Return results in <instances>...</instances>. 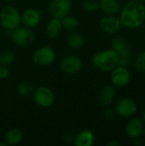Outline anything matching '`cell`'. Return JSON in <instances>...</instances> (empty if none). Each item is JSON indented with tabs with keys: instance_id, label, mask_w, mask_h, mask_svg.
Wrapping results in <instances>:
<instances>
[{
	"instance_id": "6da1fadb",
	"label": "cell",
	"mask_w": 145,
	"mask_h": 146,
	"mask_svg": "<svg viewBox=\"0 0 145 146\" xmlns=\"http://www.w3.org/2000/svg\"><path fill=\"white\" fill-rule=\"evenodd\" d=\"M120 20L123 27L128 29H137L145 21L144 3L131 0L122 6Z\"/></svg>"
},
{
	"instance_id": "7a4b0ae2",
	"label": "cell",
	"mask_w": 145,
	"mask_h": 146,
	"mask_svg": "<svg viewBox=\"0 0 145 146\" xmlns=\"http://www.w3.org/2000/svg\"><path fill=\"white\" fill-rule=\"evenodd\" d=\"M92 65L98 70L109 72L119 64V56L114 49H107L95 53L91 58Z\"/></svg>"
},
{
	"instance_id": "3957f363",
	"label": "cell",
	"mask_w": 145,
	"mask_h": 146,
	"mask_svg": "<svg viewBox=\"0 0 145 146\" xmlns=\"http://www.w3.org/2000/svg\"><path fill=\"white\" fill-rule=\"evenodd\" d=\"M21 13L12 5L4 6L0 11V24L6 29L12 31L21 24Z\"/></svg>"
},
{
	"instance_id": "277c9868",
	"label": "cell",
	"mask_w": 145,
	"mask_h": 146,
	"mask_svg": "<svg viewBox=\"0 0 145 146\" xmlns=\"http://www.w3.org/2000/svg\"><path fill=\"white\" fill-rule=\"evenodd\" d=\"M112 49H114L119 56V64L121 66L128 67L132 62V50L126 38L117 36L112 40Z\"/></svg>"
},
{
	"instance_id": "5b68a950",
	"label": "cell",
	"mask_w": 145,
	"mask_h": 146,
	"mask_svg": "<svg viewBox=\"0 0 145 146\" xmlns=\"http://www.w3.org/2000/svg\"><path fill=\"white\" fill-rule=\"evenodd\" d=\"M11 39L13 43L20 47H26L31 45L35 40V33L32 28L19 26L11 31Z\"/></svg>"
},
{
	"instance_id": "8992f818",
	"label": "cell",
	"mask_w": 145,
	"mask_h": 146,
	"mask_svg": "<svg viewBox=\"0 0 145 146\" xmlns=\"http://www.w3.org/2000/svg\"><path fill=\"white\" fill-rule=\"evenodd\" d=\"M56 51L50 46H42L37 49L32 54V61L38 66H49L56 60Z\"/></svg>"
},
{
	"instance_id": "52a82bcc",
	"label": "cell",
	"mask_w": 145,
	"mask_h": 146,
	"mask_svg": "<svg viewBox=\"0 0 145 146\" xmlns=\"http://www.w3.org/2000/svg\"><path fill=\"white\" fill-rule=\"evenodd\" d=\"M34 102L42 108H49L55 103L54 92L47 86H39L32 93Z\"/></svg>"
},
{
	"instance_id": "ba28073f",
	"label": "cell",
	"mask_w": 145,
	"mask_h": 146,
	"mask_svg": "<svg viewBox=\"0 0 145 146\" xmlns=\"http://www.w3.org/2000/svg\"><path fill=\"white\" fill-rule=\"evenodd\" d=\"M110 74L111 83L115 87L124 88L130 83L131 73L127 67L118 65L114 69H112Z\"/></svg>"
},
{
	"instance_id": "9c48e42d",
	"label": "cell",
	"mask_w": 145,
	"mask_h": 146,
	"mask_svg": "<svg viewBox=\"0 0 145 146\" xmlns=\"http://www.w3.org/2000/svg\"><path fill=\"white\" fill-rule=\"evenodd\" d=\"M116 115L123 118H130L133 116L138 110L137 103L130 98H124L117 102L115 107Z\"/></svg>"
},
{
	"instance_id": "30bf717a",
	"label": "cell",
	"mask_w": 145,
	"mask_h": 146,
	"mask_svg": "<svg viewBox=\"0 0 145 146\" xmlns=\"http://www.w3.org/2000/svg\"><path fill=\"white\" fill-rule=\"evenodd\" d=\"M83 68L82 60L74 55H68L63 57L60 62L61 70L68 74H74L79 73Z\"/></svg>"
},
{
	"instance_id": "8fae6325",
	"label": "cell",
	"mask_w": 145,
	"mask_h": 146,
	"mask_svg": "<svg viewBox=\"0 0 145 146\" xmlns=\"http://www.w3.org/2000/svg\"><path fill=\"white\" fill-rule=\"evenodd\" d=\"M73 6L72 0H50L49 8L53 17L62 19L69 15Z\"/></svg>"
},
{
	"instance_id": "7c38bea8",
	"label": "cell",
	"mask_w": 145,
	"mask_h": 146,
	"mask_svg": "<svg viewBox=\"0 0 145 146\" xmlns=\"http://www.w3.org/2000/svg\"><path fill=\"white\" fill-rule=\"evenodd\" d=\"M99 27L103 33L107 34H115L121 30L122 24L120 17L115 15H106L100 19Z\"/></svg>"
},
{
	"instance_id": "4fadbf2b",
	"label": "cell",
	"mask_w": 145,
	"mask_h": 146,
	"mask_svg": "<svg viewBox=\"0 0 145 146\" xmlns=\"http://www.w3.org/2000/svg\"><path fill=\"white\" fill-rule=\"evenodd\" d=\"M41 21L40 12L33 8H28L21 14V22L24 27L34 28L38 26Z\"/></svg>"
},
{
	"instance_id": "5bb4252c",
	"label": "cell",
	"mask_w": 145,
	"mask_h": 146,
	"mask_svg": "<svg viewBox=\"0 0 145 146\" xmlns=\"http://www.w3.org/2000/svg\"><path fill=\"white\" fill-rule=\"evenodd\" d=\"M144 123L140 117L132 116L126 125V133L131 139H137L143 135Z\"/></svg>"
},
{
	"instance_id": "9a60e30c",
	"label": "cell",
	"mask_w": 145,
	"mask_h": 146,
	"mask_svg": "<svg viewBox=\"0 0 145 146\" xmlns=\"http://www.w3.org/2000/svg\"><path fill=\"white\" fill-rule=\"evenodd\" d=\"M115 97V89L113 85H105L102 87L98 95V101L103 107H109L112 104Z\"/></svg>"
},
{
	"instance_id": "2e32d148",
	"label": "cell",
	"mask_w": 145,
	"mask_h": 146,
	"mask_svg": "<svg viewBox=\"0 0 145 146\" xmlns=\"http://www.w3.org/2000/svg\"><path fill=\"white\" fill-rule=\"evenodd\" d=\"M62 20L56 17H52L50 20L48 21L46 27H45V33L46 35L52 39L58 38L62 33Z\"/></svg>"
},
{
	"instance_id": "e0dca14e",
	"label": "cell",
	"mask_w": 145,
	"mask_h": 146,
	"mask_svg": "<svg viewBox=\"0 0 145 146\" xmlns=\"http://www.w3.org/2000/svg\"><path fill=\"white\" fill-rule=\"evenodd\" d=\"M99 3L101 9L106 15H116L123 6L122 0H101Z\"/></svg>"
},
{
	"instance_id": "ac0fdd59",
	"label": "cell",
	"mask_w": 145,
	"mask_h": 146,
	"mask_svg": "<svg viewBox=\"0 0 145 146\" xmlns=\"http://www.w3.org/2000/svg\"><path fill=\"white\" fill-rule=\"evenodd\" d=\"M95 136L94 133L88 129L79 132L76 136H74L73 145L76 146H91L94 144Z\"/></svg>"
},
{
	"instance_id": "d6986e66",
	"label": "cell",
	"mask_w": 145,
	"mask_h": 146,
	"mask_svg": "<svg viewBox=\"0 0 145 146\" xmlns=\"http://www.w3.org/2000/svg\"><path fill=\"white\" fill-rule=\"evenodd\" d=\"M23 139V133L20 128L14 127L9 130L4 136V142L7 145H16L21 142Z\"/></svg>"
},
{
	"instance_id": "ffe728a7",
	"label": "cell",
	"mask_w": 145,
	"mask_h": 146,
	"mask_svg": "<svg viewBox=\"0 0 145 146\" xmlns=\"http://www.w3.org/2000/svg\"><path fill=\"white\" fill-rule=\"evenodd\" d=\"M67 45L72 49L78 50L84 46L85 44V38L82 34L75 32L70 33V34L66 38Z\"/></svg>"
},
{
	"instance_id": "44dd1931",
	"label": "cell",
	"mask_w": 145,
	"mask_h": 146,
	"mask_svg": "<svg viewBox=\"0 0 145 146\" xmlns=\"http://www.w3.org/2000/svg\"><path fill=\"white\" fill-rule=\"evenodd\" d=\"M61 20L62 28H64L67 32H75L79 27V21L74 16L68 15Z\"/></svg>"
},
{
	"instance_id": "7402d4cb",
	"label": "cell",
	"mask_w": 145,
	"mask_h": 146,
	"mask_svg": "<svg viewBox=\"0 0 145 146\" xmlns=\"http://www.w3.org/2000/svg\"><path fill=\"white\" fill-rule=\"evenodd\" d=\"M17 93L23 98H26L29 96H32L34 92V86L29 81H21L17 85L16 88Z\"/></svg>"
},
{
	"instance_id": "603a6c76",
	"label": "cell",
	"mask_w": 145,
	"mask_h": 146,
	"mask_svg": "<svg viewBox=\"0 0 145 146\" xmlns=\"http://www.w3.org/2000/svg\"><path fill=\"white\" fill-rule=\"evenodd\" d=\"M15 60V53L11 50H3L0 52V65L9 66Z\"/></svg>"
},
{
	"instance_id": "cb8c5ba5",
	"label": "cell",
	"mask_w": 145,
	"mask_h": 146,
	"mask_svg": "<svg viewBox=\"0 0 145 146\" xmlns=\"http://www.w3.org/2000/svg\"><path fill=\"white\" fill-rule=\"evenodd\" d=\"M82 8L86 12H95L99 9L100 3L97 0H83Z\"/></svg>"
},
{
	"instance_id": "d4e9b609",
	"label": "cell",
	"mask_w": 145,
	"mask_h": 146,
	"mask_svg": "<svg viewBox=\"0 0 145 146\" xmlns=\"http://www.w3.org/2000/svg\"><path fill=\"white\" fill-rule=\"evenodd\" d=\"M135 68L138 71H145V51L140 52L134 60Z\"/></svg>"
},
{
	"instance_id": "484cf974",
	"label": "cell",
	"mask_w": 145,
	"mask_h": 146,
	"mask_svg": "<svg viewBox=\"0 0 145 146\" xmlns=\"http://www.w3.org/2000/svg\"><path fill=\"white\" fill-rule=\"evenodd\" d=\"M9 69L8 68V66L0 65V80H3L9 78Z\"/></svg>"
},
{
	"instance_id": "4316f807",
	"label": "cell",
	"mask_w": 145,
	"mask_h": 146,
	"mask_svg": "<svg viewBox=\"0 0 145 146\" xmlns=\"http://www.w3.org/2000/svg\"><path fill=\"white\" fill-rule=\"evenodd\" d=\"M115 115H116V112H115V110L114 109L109 108V109H107V110H105V112H104V116H105V118L108 119V120H112V119H114V118L115 117Z\"/></svg>"
},
{
	"instance_id": "83f0119b",
	"label": "cell",
	"mask_w": 145,
	"mask_h": 146,
	"mask_svg": "<svg viewBox=\"0 0 145 146\" xmlns=\"http://www.w3.org/2000/svg\"><path fill=\"white\" fill-rule=\"evenodd\" d=\"M62 139L65 142L67 143H73L74 139V135L71 133H65L62 136Z\"/></svg>"
},
{
	"instance_id": "f1b7e54d",
	"label": "cell",
	"mask_w": 145,
	"mask_h": 146,
	"mask_svg": "<svg viewBox=\"0 0 145 146\" xmlns=\"http://www.w3.org/2000/svg\"><path fill=\"white\" fill-rule=\"evenodd\" d=\"M132 144L134 145H141V141L139 140V138H137V139H133V142H132Z\"/></svg>"
},
{
	"instance_id": "f546056e",
	"label": "cell",
	"mask_w": 145,
	"mask_h": 146,
	"mask_svg": "<svg viewBox=\"0 0 145 146\" xmlns=\"http://www.w3.org/2000/svg\"><path fill=\"white\" fill-rule=\"evenodd\" d=\"M108 146H120V144L119 143H116V142H109L107 144Z\"/></svg>"
},
{
	"instance_id": "4dcf8cb0",
	"label": "cell",
	"mask_w": 145,
	"mask_h": 146,
	"mask_svg": "<svg viewBox=\"0 0 145 146\" xmlns=\"http://www.w3.org/2000/svg\"><path fill=\"white\" fill-rule=\"evenodd\" d=\"M142 120H143V121H144V123L145 124V110L144 111V113H143V115H142V118H141Z\"/></svg>"
},
{
	"instance_id": "1f68e13d",
	"label": "cell",
	"mask_w": 145,
	"mask_h": 146,
	"mask_svg": "<svg viewBox=\"0 0 145 146\" xmlns=\"http://www.w3.org/2000/svg\"><path fill=\"white\" fill-rule=\"evenodd\" d=\"M7 145V144L4 142V143H2V142H0V146H6Z\"/></svg>"
},
{
	"instance_id": "d6a6232c",
	"label": "cell",
	"mask_w": 145,
	"mask_h": 146,
	"mask_svg": "<svg viewBox=\"0 0 145 146\" xmlns=\"http://www.w3.org/2000/svg\"><path fill=\"white\" fill-rule=\"evenodd\" d=\"M137 1H138V2H141V3H145V0H137Z\"/></svg>"
},
{
	"instance_id": "836d02e7",
	"label": "cell",
	"mask_w": 145,
	"mask_h": 146,
	"mask_svg": "<svg viewBox=\"0 0 145 146\" xmlns=\"http://www.w3.org/2000/svg\"><path fill=\"white\" fill-rule=\"evenodd\" d=\"M4 1H6V2H13L15 0H4Z\"/></svg>"
},
{
	"instance_id": "e575fe53",
	"label": "cell",
	"mask_w": 145,
	"mask_h": 146,
	"mask_svg": "<svg viewBox=\"0 0 145 146\" xmlns=\"http://www.w3.org/2000/svg\"><path fill=\"white\" fill-rule=\"evenodd\" d=\"M143 134L144 135V138H145V126H144V133H143Z\"/></svg>"
},
{
	"instance_id": "d590c367",
	"label": "cell",
	"mask_w": 145,
	"mask_h": 146,
	"mask_svg": "<svg viewBox=\"0 0 145 146\" xmlns=\"http://www.w3.org/2000/svg\"><path fill=\"white\" fill-rule=\"evenodd\" d=\"M144 72H145V71H144Z\"/></svg>"
}]
</instances>
